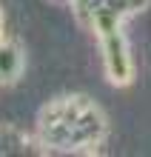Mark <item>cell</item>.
<instances>
[{
  "instance_id": "6da1fadb",
  "label": "cell",
  "mask_w": 151,
  "mask_h": 157,
  "mask_svg": "<svg viewBox=\"0 0 151 157\" xmlns=\"http://www.w3.org/2000/svg\"><path fill=\"white\" fill-rule=\"evenodd\" d=\"M106 137V117L86 94L49 100L37 114V143L43 154H91Z\"/></svg>"
},
{
  "instance_id": "7a4b0ae2",
  "label": "cell",
  "mask_w": 151,
  "mask_h": 157,
  "mask_svg": "<svg viewBox=\"0 0 151 157\" xmlns=\"http://www.w3.org/2000/svg\"><path fill=\"white\" fill-rule=\"evenodd\" d=\"M54 3H63V6H71L74 14L80 17L86 26H91V20L97 14H106V12H117V14H131V12H140L148 0H54Z\"/></svg>"
},
{
  "instance_id": "3957f363",
  "label": "cell",
  "mask_w": 151,
  "mask_h": 157,
  "mask_svg": "<svg viewBox=\"0 0 151 157\" xmlns=\"http://www.w3.org/2000/svg\"><path fill=\"white\" fill-rule=\"evenodd\" d=\"M0 154H43L37 137H29L20 126L0 123Z\"/></svg>"
},
{
  "instance_id": "277c9868",
  "label": "cell",
  "mask_w": 151,
  "mask_h": 157,
  "mask_svg": "<svg viewBox=\"0 0 151 157\" xmlns=\"http://www.w3.org/2000/svg\"><path fill=\"white\" fill-rule=\"evenodd\" d=\"M26 69V54L20 49V43L14 40H0V86H12L20 80Z\"/></svg>"
},
{
  "instance_id": "5b68a950",
  "label": "cell",
  "mask_w": 151,
  "mask_h": 157,
  "mask_svg": "<svg viewBox=\"0 0 151 157\" xmlns=\"http://www.w3.org/2000/svg\"><path fill=\"white\" fill-rule=\"evenodd\" d=\"M3 29H6V20H3V12H0V40H3Z\"/></svg>"
}]
</instances>
